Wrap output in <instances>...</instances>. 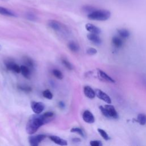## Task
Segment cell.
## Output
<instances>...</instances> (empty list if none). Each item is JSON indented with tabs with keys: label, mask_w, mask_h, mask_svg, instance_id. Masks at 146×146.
<instances>
[{
	"label": "cell",
	"mask_w": 146,
	"mask_h": 146,
	"mask_svg": "<svg viewBox=\"0 0 146 146\" xmlns=\"http://www.w3.org/2000/svg\"><path fill=\"white\" fill-rule=\"evenodd\" d=\"M52 119L46 117L43 114H34L29 117L26 125V131L29 135L35 133L38 129L43 125L50 122Z\"/></svg>",
	"instance_id": "obj_1"
},
{
	"label": "cell",
	"mask_w": 146,
	"mask_h": 146,
	"mask_svg": "<svg viewBox=\"0 0 146 146\" xmlns=\"http://www.w3.org/2000/svg\"><path fill=\"white\" fill-rule=\"evenodd\" d=\"M110 17V13L105 10H94L89 13L88 18L94 21H106Z\"/></svg>",
	"instance_id": "obj_2"
},
{
	"label": "cell",
	"mask_w": 146,
	"mask_h": 146,
	"mask_svg": "<svg viewBox=\"0 0 146 146\" xmlns=\"http://www.w3.org/2000/svg\"><path fill=\"white\" fill-rule=\"evenodd\" d=\"M100 110L102 114L106 117L112 118V119H118L119 115L116 111L115 107L112 105H106L104 107L100 106Z\"/></svg>",
	"instance_id": "obj_3"
},
{
	"label": "cell",
	"mask_w": 146,
	"mask_h": 146,
	"mask_svg": "<svg viewBox=\"0 0 146 146\" xmlns=\"http://www.w3.org/2000/svg\"><path fill=\"white\" fill-rule=\"evenodd\" d=\"M48 26L56 32H61L66 30V27L60 22L55 20H50L48 22Z\"/></svg>",
	"instance_id": "obj_4"
},
{
	"label": "cell",
	"mask_w": 146,
	"mask_h": 146,
	"mask_svg": "<svg viewBox=\"0 0 146 146\" xmlns=\"http://www.w3.org/2000/svg\"><path fill=\"white\" fill-rule=\"evenodd\" d=\"M46 136L43 134H39L34 136H31L29 137V142L31 146H37L42 141H43Z\"/></svg>",
	"instance_id": "obj_5"
},
{
	"label": "cell",
	"mask_w": 146,
	"mask_h": 146,
	"mask_svg": "<svg viewBox=\"0 0 146 146\" xmlns=\"http://www.w3.org/2000/svg\"><path fill=\"white\" fill-rule=\"evenodd\" d=\"M31 107L33 111L36 114L41 113L44 109V104L42 102L33 101L31 102Z\"/></svg>",
	"instance_id": "obj_6"
},
{
	"label": "cell",
	"mask_w": 146,
	"mask_h": 146,
	"mask_svg": "<svg viewBox=\"0 0 146 146\" xmlns=\"http://www.w3.org/2000/svg\"><path fill=\"white\" fill-rule=\"evenodd\" d=\"M96 96L100 99L102 100L103 101L105 102L106 103L108 104L111 103V99L110 97L104 92H103L102 90L100 89H96L95 90Z\"/></svg>",
	"instance_id": "obj_7"
},
{
	"label": "cell",
	"mask_w": 146,
	"mask_h": 146,
	"mask_svg": "<svg viewBox=\"0 0 146 146\" xmlns=\"http://www.w3.org/2000/svg\"><path fill=\"white\" fill-rule=\"evenodd\" d=\"M82 118L83 120L89 124H91L94 123L95 117L93 114L88 110H86L83 112L82 115Z\"/></svg>",
	"instance_id": "obj_8"
},
{
	"label": "cell",
	"mask_w": 146,
	"mask_h": 146,
	"mask_svg": "<svg viewBox=\"0 0 146 146\" xmlns=\"http://www.w3.org/2000/svg\"><path fill=\"white\" fill-rule=\"evenodd\" d=\"M49 139L53 141L54 143L59 145H67L68 144L67 141L63 139H62L61 137L58 136H55V135H52L50 136Z\"/></svg>",
	"instance_id": "obj_9"
},
{
	"label": "cell",
	"mask_w": 146,
	"mask_h": 146,
	"mask_svg": "<svg viewBox=\"0 0 146 146\" xmlns=\"http://www.w3.org/2000/svg\"><path fill=\"white\" fill-rule=\"evenodd\" d=\"M83 92L85 96L89 99H94L96 96L95 91L88 86H86L84 87Z\"/></svg>",
	"instance_id": "obj_10"
},
{
	"label": "cell",
	"mask_w": 146,
	"mask_h": 146,
	"mask_svg": "<svg viewBox=\"0 0 146 146\" xmlns=\"http://www.w3.org/2000/svg\"><path fill=\"white\" fill-rule=\"evenodd\" d=\"M98 74L100 78H101L102 79H103L104 81L110 82V83H115V81L113 79H112L111 76L108 75L105 72L103 71L98 69Z\"/></svg>",
	"instance_id": "obj_11"
},
{
	"label": "cell",
	"mask_w": 146,
	"mask_h": 146,
	"mask_svg": "<svg viewBox=\"0 0 146 146\" xmlns=\"http://www.w3.org/2000/svg\"><path fill=\"white\" fill-rule=\"evenodd\" d=\"M87 38L89 40L95 44H100L102 42L100 38L98 36V34H96L90 33L87 35Z\"/></svg>",
	"instance_id": "obj_12"
},
{
	"label": "cell",
	"mask_w": 146,
	"mask_h": 146,
	"mask_svg": "<svg viewBox=\"0 0 146 146\" xmlns=\"http://www.w3.org/2000/svg\"><path fill=\"white\" fill-rule=\"evenodd\" d=\"M86 29L90 33L99 34L101 33V30L99 27L91 23H87L86 25Z\"/></svg>",
	"instance_id": "obj_13"
},
{
	"label": "cell",
	"mask_w": 146,
	"mask_h": 146,
	"mask_svg": "<svg viewBox=\"0 0 146 146\" xmlns=\"http://www.w3.org/2000/svg\"><path fill=\"white\" fill-rule=\"evenodd\" d=\"M21 73L26 79H29L30 78V68L26 65H22L21 66Z\"/></svg>",
	"instance_id": "obj_14"
},
{
	"label": "cell",
	"mask_w": 146,
	"mask_h": 146,
	"mask_svg": "<svg viewBox=\"0 0 146 146\" xmlns=\"http://www.w3.org/2000/svg\"><path fill=\"white\" fill-rule=\"evenodd\" d=\"M0 14L8 17H16V14L13 11L2 6H0Z\"/></svg>",
	"instance_id": "obj_15"
},
{
	"label": "cell",
	"mask_w": 146,
	"mask_h": 146,
	"mask_svg": "<svg viewBox=\"0 0 146 146\" xmlns=\"http://www.w3.org/2000/svg\"><path fill=\"white\" fill-rule=\"evenodd\" d=\"M112 42L113 45L117 48H119L121 47L123 44V41L122 40V38L120 36V37L117 36H113L112 39Z\"/></svg>",
	"instance_id": "obj_16"
},
{
	"label": "cell",
	"mask_w": 146,
	"mask_h": 146,
	"mask_svg": "<svg viewBox=\"0 0 146 146\" xmlns=\"http://www.w3.org/2000/svg\"><path fill=\"white\" fill-rule=\"evenodd\" d=\"M68 48L72 52H77L79 50V46L78 44L74 41H71L68 43Z\"/></svg>",
	"instance_id": "obj_17"
},
{
	"label": "cell",
	"mask_w": 146,
	"mask_h": 146,
	"mask_svg": "<svg viewBox=\"0 0 146 146\" xmlns=\"http://www.w3.org/2000/svg\"><path fill=\"white\" fill-rule=\"evenodd\" d=\"M23 62L25 63V64L28 67H29L30 69L33 68L34 66V63L33 60L29 57L28 56H24L23 58Z\"/></svg>",
	"instance_id": "obj_18"
},
{
	"label": "cell",
	"mask_w": 146,
	"mask_h": 146,
	"mask_svg": "<svg viewBox=\"0 0 146 146\" xmlns=\"http://www.w3.org/2000/svg\"><path fill=\"white\" fill-rule=\"evenodd\" d=\"M137 121L142 125L146 124V115L144 113H139L137 117Z\"/></svg>",
	"instance_id": "obj_19"
},
{
	"label": "cell",
	"mask_w": 146,
	"mask_h": 146,
	"mask_svg": "<svg viewBox=\"0 0 146 146\" xmlns=\"http://www.w3.org/2000/svg\"><path fill=\"white\" fill-rule=\"evenodd\" d=\"M118 34L119 36L123 39L127 38L129 36V31L126 29H120L118 30Z\"/></svg>",
	"instance_id": "obj_20"
},
{
	"label": "cell",
	"mask_w": 146,
	"mask_h": 146,
	"mask_svg": "<svg viewBox=\"0 0 146 146\" xmlns=\"http://www.w3.org/2000/svg\"><path fill=\"white\" fill-rule=\"evenodd\" d=\"M70 131L72 133H76L78 135H80L82 137H85V133L80 128H78V127H74L72 128Z\"/></svg>",
	"instance_id": "obj_21"
},
{
	"label": "cell",
	"mask_w": 146,
	"mask_h": 146,
	"mask_svg": "<svg viewBox=\"0 0 146 146\" xmlns=\"http://www.w3.org/2000/svg\"><path fill=\"white\" fill-rule=\"evenodd\" d=\"M98 131L103 139H104L105 140H110V136H108V135L107 133V132L104 130H103V129H101V128H98Z\"/></svg>",
	"instance_id": "obj_22"
},
{
	"label": "cell",
	"mask_w": 146,
	"mask_h": 146,
	"mask_svg": "<svg viewBox=\"0 0 146 146\" xmlns=\"http://www.w3.org/2000/svg\"><path fill=\"white\" fill-rule=\"evenodd\" d=\"M52 74L55 78H56L57 79H58L59 80H61L63 78V75L62 72L60 71H59V70H57V69L53 70Z\"/></svg>",
	"instance_id": "obj_23"
},
{
	"label": "cell",
	"mask_w": 146,
	"mask_h": 146,
	"mask_svg": "<svg viewBox=\"0 0 146 146\" xmlns=\"http://www.w3.org/2000/svg\"><path fill=\"white\" fill-rule=\"evenodd\" d=\"M42 94H43V96L45 98L48 99H52V98H53V95H52V94L51 93V92L49 90H44Z\"/></svg>",
	"instance_id": "obj_24"
},
{
	"label": "cell",
	"mask_w": 146,
	"mask_h": 146,
	"mask_svg": "<svg viewBox=\"0 0 146 146\" xmlns=\"http://www.w3.org/2000/svg\"><path fill=\"white\" fill-rule=\"evenodd\" d=\"M62 62L63 63V64L64 66V67L66 68H67V69L71 70L73 68V66L72 65V64H71L66 59H62Z\"/></svg>",
	"instance_id": "obj_25"
},
{
	"label": "cell",
	"mask_w": 146,
	"mask_h": 146,
	"mask_svg": "<svg viewBox=\"0 0 146 146\" xmlns=\"http://www.w3.org/2000/svg\"><path fill=\"white\" fill-rule=\"evenodd\" d=\"M18 88L21 90L23 92H29L31 91V88L29 86H18Z\"/></svg>",
	"instance_id": "obj_26"
},
{
	"label": "cell",
	"mask_w": 146,
	"mask_h": 146,
	"mask_svg": "<svg viewBox=\"0 0 146 146\" xmlns=\"http://www.w3.org/2000/svg\"><path fill=\"white\" fill-rule=\"evenodd\" d=\"M11 71L15 72V73L19 74L21 73V67L19 66L17 64H16L15 63L14 64L13 67H12V70Z\"/></svg>",
	"instance_id": "obj_27"
},
{
	"label": "cell",
	"mask_w": 146,
	"mask_h": 146,
	"mask_svg": "<svg viewBox=\"0 0 146 146\" xmlns=\"http://www.w3.org/2000/svg\"><path fill=\"white\" fill-rule=\"evenodd\" d=\"M86 52H87V54L90 55H95L97 53V50L95 48L91 47V48H89L88 49H87Z\"/></svg>",
	"instance_id": "obj_28"
},
{
	"label": "cell",
	"mask_w": 146,
	"mask_h": 146,
	"mask_svg": "<svg viewBox=\"0 0 146 146\" xmlns=\"http://www.w3.org/2000/svg\"><path fill=\"white\" fill-rule=\"evenodd\" d=\"M90 144L91 146H102V143L99 140H91L90 142Z\"/></svg>",
	"instance_id": "obj_29"
},
{
	"label": "cell",
	"mask_w": 146,
	"mask_h": 146,
	"mask_svg": "<svg viewBox=\"0 0 146 146\" xmlns=\"http://www.w3.org/2000/svg\"><path fill=\"white\" fill-rule=\"evenodd\" d=\"M72 141H73L74 143H79V142H80V141H81L80 139L77 138V137H76V138H73V139H72Z\"/></svg>",
	"instance_id": "obj_30"
},
{
	"label": "cell",
	"mask_w": 146,
	"mask_h": 146,
	"mask_svg": "<svg viewBox=\"0 0 146 146\" xmlns=\"http://www.w3.org/2000/svg\"><path fill=\"white\" fill-rule=\"evenodd\" d=\"M59 106L60 107V108H64L65 107V104H64V103L63 102H60L59 103Z\"/></svg>",
	"instance_id": "obj_31"
},
{
	"label": "cell",
	"mask_w": 146,
	"mask_h": 146,
	"mask_svg": "<svg viewBox=\"0 0 146 146\" xmlns=\"http://www.w3.org/2000/svg\"><path fill=\"white\" fill-rule=\"evenodd\" d=\"M2 49V46H1V45L0 44V50Z\"/></svg>",
	"instance_id": "obj_32"
}]
</instances>
